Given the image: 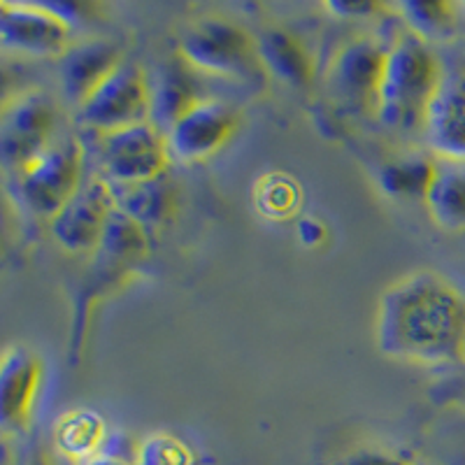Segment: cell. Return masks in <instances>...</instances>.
<instances>
[{"instance_id":"1","label":"cell","mask_w":465,"mask_h":465,"mask_svg":"<svg viewBox=\"0 0 465 465\" xmlns=\"http://www.w3.org/2000/svg\"><path fill=\"white\" fill-rule=\"evenodd\" d=\"M384 356L419 365L465 359V296L433 270H417L384 289L375 317Z\"/></svg>"},{"instance_id":"2","label":"cell","mask_w":465,"mask_h":465,"mask_svg":"<svg viewBox=\"0 0 465 465\" xmlns=\"http://www.w3.org/2000/svg\"><path fill=\"white\" fill-rule=\"evenodd\" d=\"M442 68L426 40L412 31L393 37L377 91V119L393 133H419Z\"/></svg>"},{"instance_id":"3","label":"cell","mask_w":465,"mask_h":465,"mask_svg":"<svg viewBox=\"0 0 465 465\" xmlns=\"http://www.w3.org/2000/svg\"><path fill=\"white\" fill-rule=\"evenodd\" d=\"M180 58L189 68L219 77H247L261 65L259 49L242 26L223 16H203L180 35Z\"/></svg>"},{"instance_id":"4","label":"cell","mask_w":465,"mask_h":465,"mask_svg":"<svg viewBox=\"0 0 465 465\" xmlns=\"http://www.w3.org/2000/svg\"><path fill=\"white\" fill-rule=\"evenodd\" d=\"M84 149L73 135L54 138L47 149L37 153L19 170V191L33 212L52 219L82 186Z\"/></svg>"},{"instance_id":"5","label":"cell","mask_w":465,"mask_h":465,"mask_svg":"<svg viewBox=\"0 0 465 465\" xmlns=\"http://www.w3.org/2000/svg\"><path fill=\"white\" fill-rule=\"evenodd\" d=\"M77 107L80 122L98 135L149 122L152 84L140 65L122 61Z\"/></svg>"},{"instance_id":"6","label":"cell","mask_w":465,"mask_h":465,"mask_svg":"<svg viewBox=\"0 0 465 465\" xmlns=\"http://www.w3.org/2000/svg\"><path fill=\"white\" fill-rule=\"evenodd\" d=\"M101 161L112 184H135L168 173L165 133L152 122L116 128L101 135Z\"/></svg>"},{"instance_id":"7","label":"cell","mask_w":465,"mask_h":465,"mask_svg":"<svg viewBox=\"0 0 465 465\" xmlns=\"http://www.w3.org/2000/svg\"><path fill=\"white\" fill-rule=\"evenodd\" d=\"M56 107L45 91L31 89L15 95L0 114V153L12 168L22 170L54 143Z\"/></svg>"},{"instance_id":"8","label":"cell","mask_w":465,"mask_h":465,"mask_svg":"<svg viewBox=\"0 0 465 465\" xmlns=\"http://www.w3.org/2000/svg\"><path fill=\"white\" fill-rule=\"evenodd\" d=\"M114 193L105 177H89L74 196L49 219V231L58 247L80 254L98 249L103 228L114 210Z\"/></svg>"},{"instance_id":"9","label":"cell","mask_w":465,"mask_h":465,"mask_svg":"<svg viewBox=\"0 0 465 465\" xmlns=\"http://www.w3.org/2000/svg\"><path fill=\"white\" fill-rule=\"evenodd\" d=\"M0 43L28 56H64L70 45V22L52 5L0 3Z\"/></svg>"},{"instance_id":"10","label":"cell","mask_w":465,"mask_h":465,"mask_svg":"<svg viewBox=\"0 0 465 465\" xmlns=\"http://www.w3.org/2000/svg\"><path fill=\"white\" fill-rule=\"evenodd\" d=\"M238 128V116L222 101L198 98L184 114L165 131L170 156L186 161H203L222 149Z\"/></svg>"},{"instance_id":"11","label":"cell","mask_w":465,"mask_h":465,"mask_svg":"<svg viewBox=\"0 0 465 465\" xmlns=\"http://www.w3.org/2000/svg\"><path fill=\"white\" fill-rule=\"evenodd\" d=\"M386 52L375 37L363 35L349 40L331 64V86L349 105H365L375 110L377 91L386 65Z\"/></svg>"},{"instance_id":"12","label":"cell","mask_w":465,"mask_h":465,"mask_svg":"<svg viewBox=\"0 0 465 465\" xmlns=\"http://www.w3.org/2000/svg\"><path fill=\"white\" fill-rule=\"evenodd\" d=\"M423 138L438 156L465 163V73H444L423 116Z\"/></svg>"},{"instance_id":"13","label":"cell","mask_w":465,"mask_h":465,"mask_svg":"<svg viewBox=\"0 0 465 465\" xmlns=\"http://www.w3.org/2000/svg\"><path fill=\"white\" fill-rule=\"evenodd\" d=\"M43 363L33 351L12 347L0 363V421L7 430H24L31 421Z\"/></svg>"},{"instance_id":"14","label":"cell","mask_w":465,"mask_h":465,"mask_svg":"<svg viewBox=\"0 0 465 465\" xmlns=\"http://www.w3.org/2000/svg\"><path fill=\"white\" fill-rule=\"evenodd\" d=\"M122 61L124 58L119 56L114 45L105 40H86V43L73 45L61 61L64 91L80 105Z\"/></svg>"},{"instance_id":"15","label":"cell","mask_w":465,"mask_h":465,"mask_svg":"<svg viewBox=\"0 0 465 465\" xmlns=\"http://www.w3.org/2000/svg\"><path fill=\"white\" fill-rule=\"evenodd\" d=\"M112 193L116 210H122L144 228L163 226L177 207V189L168 173L135 184H112Z\"/></svg>"},{"instance_id":"16","label":"cell","mask_w":465,"mask_h":465,"mask_svg":"<svg viewBox=\"0 0 465 465\" xmlns=\"http://www.w3.org/2000/svg\"><path fill=\"white\" fill-rule=\"evenodd\" d=\"M256 49H259L261 65L286 84L305 86L312 82V58L298 43V37H293L291 33L282 31V28H270L259 37Z\"/></svg>"},{"instance_id":"17","label":"cell","mask_w":465,"mask_h":465,"mask_svg":"<svg viewBox=\"0 0 465 465\" xmlns=\"http://www.w3.org/2000/svg\"><path fill=\"white\" fill-rule=\"evenodd\" d=\"M423 201L440 228L465 231V163H438L435 180Z\"/></svg>"},{"instance_id":"18","label":"cell","mask_w":465,"mask_h":465,"mask_svg":"<svg viewBox=\"0 0 465 465\" xmlns=\"http://www.w3.org/2000/svg\"><path fill=\"white\" fill-rule=\"evenodd\" d=\"M105 438L107 429L101 414L94 410H84V407L65 412L54 426L56 450L80 465L101 451Z\"/></svg>"},{"instance_id":"19","label":"cell","mask_w":465,"mask_h":465,"mask_svg":"<svg viewBox=\"0 0 465 465\" xmlns=\"http://www.w3.org/2000/svg\"><path fill=\"white\" fill-rule=\"evenodd\" d=\"M196 101L198 95L191 89L189 74L168 65L152 84V124L165 133Z\"/></svg>"},{"instance_id":"20","label":"cell","mask_w":465,"mask_h":465,"mask_svg":"<svg viewBox=\"0 0 465 465\" xmlns=\"http://www.w3.org/2000/svg\"><path fill=\"white\" fill-rule=\"evenodd\" d=\"M144 249H147V228L114 207L103 228L98 252L112 263H128L143 256Z\"/></svg>"},{"instance_id":"21","label":"cell","mask_w":465,"mask_h":465,"mask_svg":"<svg viewBox=\"0 0 465 465\" xmlns=\"http://www.w3.org/2000/svg\"><path fill=\"white\" fill-rule=\"evenodd\" d=\"M438 173V163L426 156L391 161L380 173V182L391 196H421L426 198Z\"/></svg>"},{"instance_id":"22","label":"cell","mask_w":465,"mask_h":465,"mask_svg":"<svg viewBox=\"0 0 465 465\" xmlns=\"http://www.w3.org/2000/svg\"><path fill=\"white\" fill-rule=\"evenodd\" d=\"M401 15L407 24V31H412L421 40L430 43V40H447L451 33L456 31V7L451 3H438V0H429V3H402Z\"/></svg>"},{"instance_id":"23","label":"cell","mask_w":465,"mask_h":465,"mask_svg":"<svg viewBox=\"0 0 465 465\" xmlns=\"http://www.w3.org/2000/svg\"><path fill=\"white\" fill-rule=\"evenodd\" d=\"M256 207L268 219H286L298 210L301 189L289 174L270 173L256 184Z\"/></svg>"},{"instance_id":"24","label":"cell","mask_w":465,"mask_h":465,"mask_svg":"<svg viewBox=\"0 0 465 465\" xmlns=\"http://www.w3.org/2000/svg\"><path fill=\"white\" fill-rule=\"evenodd\" d=\"M135 465H193V454L180 438L153 433L138 444Z\"/></svg>"},{"instance_id":"25","label":"cell","mask_w":465,"mask_h":465,"mask_svg":"<svg viewBox=\"0 0 465 465\" xmlns=\"http://www.w3.org/2000/svg\"><path fill=\"white\" fill-rule=\"evenodd\" d=\"M342 465H412L402 456L391 454V451L381 450H361L349 456Z\"/></svg>"},{"instance_id":"26","label":"cell","mask_w":465,"mask_h":465,"mask_svg":"<svg viewBox=\"0 0 465 465\" xmlns=\"http://www.w3.org/2000/svg\"><path fill=\"white\" fill-rule=\"evenodd\" d=\"M296 231L298 238H301L302 244H307V247H314V244L323 242V238H326V228H323V223L317 222V219H301Z\"/></svg>"},{"instance_id":"27","label":"cell","mask_w":465,"mask_h":465,"mask_svg":"<svg viewBox=\"0 0 465 465\" xmlns=\"http://www.w3.org/2000/svg\"><path fill=\"white\" fill-rule=\"evenodd\" d=\"M328 10L333 12V15L344 16V19H351V16H365V15H375L377 10H381L380 5L375 3H331Z\"/></svg>"},{"instance_id":"28","label":"cell","mask_w":465,"mask_h":465,"mask_svg":"<svg viewBox=\"0 0 465 465\" xmlns=\"http://www.w3.org/2000/svg\"><path fill=\"white\" fill-rule=\"evenodd\" d=\"M82 465H135V463L128 459H119V456H110V454H103V451H98L94 459L84 460Z\"/></svg>"}]
</instances>
